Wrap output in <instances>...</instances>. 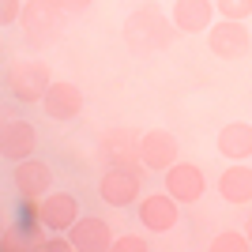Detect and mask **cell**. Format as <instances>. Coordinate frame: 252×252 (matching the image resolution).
<instances>
[{
	"instance_id": "obj_6",
	"label": "cell",
	"mask_w": 252,
	"mask_h": 252,
	"mask_svg": "<svg viewBox=\"0 0 252 252\" xmlns=\"http://www.w3.org/2000/svg\"><path fill=\"white\" fill-rule=\"evenodd\" d=\"M136 215L147 233H169V230H177V222H181V203L169 192H151V196H139Z\"/></svg>"
},
{
	"instance_id": "obj_13",
	"label": "cell",
	"mask_w": 252,
	"mask_h": 252,
	"mask_svg": "<svg viewBox=\"0 0 252 252\" xmlns=\"http://www.w3.org/2000/svg\"><path fill=\"white\" fill-rule=\"evenodd\" d=\"M139 136L143 132H132V128H109L98 143L105 166H143L139 162Z\"/></svg>"
},
{
	"instance_id": "obj_20",
	"label": "cell",
	"mask_w": 252,
	"mask_h": 252,
	"mask_svg": "<svg viewBox=\"0 0 252 252\" xmlns=\"http://www.w3.org/2000/svg\"><path fill=\"white\" fill-rule=\"evenodd\" d=\"M215 11H219V19H237L245 23L252 15V0H215Z\"/></svg>"
},
{
	"instance_id": "obj_8",
	"label": "cell",
	"mask_w": 252,
	"mask_h": 252,
	"mask_svg": "<svg viewBox=\"0 0 252 252\" xmlns=\"http://www.w3.org/2000/svg\"><path fill=\"white\" fill-rule=\"evenodd\" d=\"M166 192L181 203V207L200 203L203 192H207V177H203V169L196 166V162H181L177 158V162L166 169Z\"/></svg>"
},
{
	"instance_id": "obj_16",
	"label": "cell",
	"mask_w": 252,
	"mask_h": 252,
	"mask_svg": "<svg viewBox=\"0 0 252 252\" xmlns=\"http://www.w3.org/2000/svg\"><path fill=\"white\" fill-rule=\"evenodd\" d=\"M219 196L230 207H249L252 203V169L245 162H230L219 177Z\"/></svg>"
},
{
	"instance_id": "obj_2",
	"label": "cell",
	"mask_w": 252,
	"mask_h": 252,
	"mask_svg": "<svg viewBox=\"0 0 252 252\" xmlns=\"http://www.w3.org/2000/svg\"><path fill=\"white\" fill-rule=\"evenodd\" d=\"M64 23H68V15L61 11L57 0H27V4H23V15H19L23 38H27L31 49H49V45H57L61 34H64Z\"/></svg>"
},
{
	"instance_id": "obj_3",
	"label": "cell",
	"mask_w": 252,
	"mask_h": 252,
	"mask_svg": "<svg viewBox=\"0 0 252 252\" xmlns=\"http://www.w3.org/2000/svg\"><path fill=\"white\" fill-rule=\"evenodd\" d=\"M53 83V72L49 64L38 61V57H23V61H11L8 72H4V87H8V94L23 105H38L45 98Z\"/></svg>"
},
{
	"instance_id": "obj_25",
	"label": "cell",
	"mask_w": 252,
	"mask_h": 252,
	"mask_svg": "<svg viewBox=\"0 0 252 252\" xmlns=\"http://www.w3.org/2000/svg\"><path fill=\"white\" fill-rule=\"evenodd\" d=\"M57 4H61V11L68 15V19H75V15H87L94 0H57Z\"/></svg>"
},
{
	"instance_id": "obj_11",
	"label": "cell",
	"mask_w": 252,
	"mask_h": 252,
	"mask_svg": "<svg viewBox=\"0 0 252 252\" xmlns=\"http://www.w3.org/2000/svg\"><path fill=\"white\" fill-rule=\"evenodd\" d=\"M42 109L49 121H75V117L83 113V91L72 83V79H53L49 91L42 98Z\"/></svg>"
},
{
	"instance_id": "obj_24",
	"label": "cell",
	"mask_w": 252,
	"mask_h": 252,
	"mask_svg": "<svg viewBox=\"0 0 252 252\" xmlns=\"http://www.w3.org/2000/svg\"><path fill=\"white\" fill-rule=\"evenodd\" d=\"M0 249H8V252H19V249H27V237H23L15 226H8L4 230V237H0Z\"/></svg>"
},
{
	"instance_id": "obj_4",
	"label": "cell",
	"mask_w": 252,
	"mask_h": 252,
	"mask_svg": "<svg viewBox=\"0 0 252 252\" xmlns=\"http://www.w3.org/2000/svg\"><path fill=\"white\" fill-rule=\"evenodd\" d=\"M143 166H105L98 177V196L105 207H132L143 196Z\"/></svg>"
},
{
	"instance_id": "obj_21",
	"label": "cell",
	"mask_w": 252,
	"mask_h": 252,
	"mask_svg": "<svg viewBox=\"0 0 252 252\" xmlns=\"http://www.w3.org/2000/svg\"><path fill=\"white\" fill-rule=\"evenodd\" d=\"M151 241L139 237V233H125V237H113V249L109 252H147Z\"/></svg>"
},
{
	"instance_id": "obj_7",
	"label": "cell",
	"mask_w": 252,
	"mask_h": 252,
	"mask_svg": "<svg viewBox=\"0 0 252 252\" xmlns=\"http://www.w3.org/2000/svg\"><path fill=\"white\" fill-rule=\"evenodd\" d=\"M177 158H181V143H177L173 132H166V128H151V132L139 136V162H143V169H151V173H166Z\"/></svg>"
},
{
	"instance_id": "obj_1",
	"label": "cell",
	"mask_w": 252,
	"mask_h": 252,
	"mask_svg": "<svg viewBox=\"0 0 252 252\" xmlns=\"http://www.w3.org/2000/svg\"><path fill=\"white\" fill-rule=\"evenodd\" d=\"M173 34H177L173 19L158 4L147 0V4L128 11L125 27H121V42L132 57H155V53H166L173 45Z\"/></svg>"
},
{
	"instance_id": "obj_9",
	"label": "cell",
	"mask_w": 252,
	"mask_h": 252,
	"mask_svg": "<svg viewBox=\"0 0 252 252\" xmlns=\"http://www.w3.org/2000/svg\"><path fill=\"white\" fill-rule=\"evenodd\" d=\"M38 151V128L27 121V117H8L4 128H0V155L4 162H23V158H34Z\"/></svg>"
},
{
	"instance_id": "obj_23",
	"label": "cell",
	"mask_w": 252,
	"mask_h": 252,
	"mask_svg": "<svg viewBox=\"0 0 252 252\" xmlns=\"http://www.w3.org/2000/svg\"><path fill=\"white\" fill-rule=\"evenodd\" d=\"M31 249H38V252H68L72 241H68V237H38Z\"/></svg>"
},
{
	"instance_id": "obj_12",
	"label": "cell",
	"mask_w": 252,
	"mask_h": 252,
	"mask_svg": "<svg viewBox=\"0 0 252 252\" xmlns=\"http://www.w3.org/2000/svg\"><path fill=\"white\" fill-rule=\"evenodd\" d=\"M169 19L177 34H207L211 23L219 19V11H215V0H173Z\"/></svg>"
},
{
	"instance_id": "obj_14",
	"label": "cell",
	"mask_w": 252,
	"mask_h": 252,
	"mask_svg": "<svg viewBox=\"0 0 252 252\" xmlns=\"http://www.w3.org/2000/svg\"><path fill=\"white\" fill-rule=\"evenodd\" d=\"M68 241H72V252H105L113 249V230L98 215H79V222L68 230Z\"/></svg>"
},
{
	"instance_id": "obj_5",
	"label": "cell",
	"mask_w": 252,
	"mask_h": 252,
	"mask_svg": "<svg viewBox=\"0 0 252 252\" xmlns=\"http://www.w3.org/2000/svg\"><path fill=\"white\" fill-rule=\"evenodd\" d=\"M207 49L219 57V61H241V57H249L252 49V34L245 23L237 19H215L207 31Z\"/></svg>"
},
{
	"instance_id": "obj_18",
	"label": "cell",
	"mask_w": 252,
	"mask_h": 252,
	"mask_svg": "<svg viewBox=\"0 0 252 252\" xmlns=\"http://www.w3.org/2000/svg\"><path fill=\"white\" fill-rule=\"evenodd\" d=\"M15 230L27 237V249H31L38 237H42V200H27V196H19V203H15Z\"/></svg>"
},
{
	"instance_id": "obj_10",
	"label": "cell",
	"mask_w": 252,
	"mask_h": 252,
	"mask_svg": "<svg viewBox=\"0 0 252 252\" xmlns=\"http://www.w3.org/2000/svg\"><path fill=\"white\" fill-rule=\"evenodd\" d=\"M53 166L49 162H42V158H23V162H15V169H11V185H15V196H27V200H42V196H49L53 189Z\"/></svg>"
},
{
	"instance_id": "obj_15",
	"label": "cell",
	"mask_w": 252,
	"mask_h": 252,
	"mask_svg": "<svg viewBox=\"0 0 252 252\" xmlns=\"http://www.w3.org/2000/svg\"><path fill=\"white\" fill-rule=\"evenodd\" d=\"M79 200H75L72 192H49L42 196V226L49 233H68L79 222Z\"/></svg>"
},
{
	"instance_id": "obj_19",
	"label": "cell",
	"mask_w": 252,
	"mask_h": 252,
	"mask_svg": "<svg viewBox=\"0 0 252 252\" xmlns=\"http://www.w3.org/2000/svg\"><path fill=\"white\" fill-rule=\"evenodd\" d=\"M207 249L211 252H249L252 241H249V233H245V230H222V233L211 237Z\"/></svg>"
},
{
	"instance_id": "obj_17",
	"label": "cell",
	"mask_w": 252,
	"mask_h": 252,
	"mask_svg": "<svg viewBox=\"0 0 252 252\" xmlns=\"http://www.w3.org/2000/svg\"><path fill=\"white\" fill-rule=\"evenodd\" d=\"M219 155L226 158V162H245V158H252V125L230 121V125L219 132Z\"/></svg>"
},
{
	"instance_id": "obj_27",
	"label": "cell",
	"mask_w": 252,
	"mask_h": 252,
	"mask_svg": "<svg viewBox=\"0 0 252 252\" xmlns=\"http://www.w3.org/2000/svg\"><path fill=\"white\" fill-rule=\"evenodd\" d=\"M249 79H252V75H249Z\"/></svg>"
},
{
	"instance_id": "obj_26",
	"label": "cell",
	"mask_w": 252,
	"mask_h": 252,
	"mask_svg": "<svg viewBox=\"0 0 252 252\" xmlns=\"http://www.w3.org/2000/svg\"><path fill=\"white\" fill-rule=\"evenodd\" d=\"M245 233H249V241H252V211H249V219H245Z\"/></svg>"
},
{
	"instance_id": "obj_22",
	"label": "cell",
	"mask_w": 252,
	"mask_h": 252,
	"mask_svg": "<svg viewBox=\"0 0 252 252\" xmlns=\"http://www.w3.org/2000/svg\"><path fill=\"white\" fill-rule=\"evenodd\" d=\"M23 4H27V0H0V23H4V27L19 23V15H23Z\"/></svg>"
}]
</instances>
